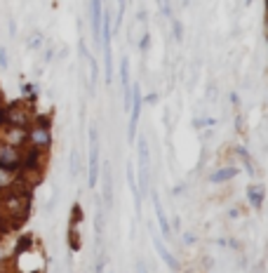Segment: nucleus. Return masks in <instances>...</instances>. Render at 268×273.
Returning <instances> with one entry per match:
<instances>
[{
	"label": "nucleus",
	"instance_id": "nucleus-1",
	"mask_svg": "<svg viewBox=\"0 0 268 273\" xmlns=\"http://www.w3.org/2000/svg\"><path fill=\"white\" fill-rule=\"evenodd\" d=\"M15 186L3 191V195H0V214L8 221H12V224H22L24 219L29 217V212H31V188L22 186V191H19Z\"/></svg>",
	"mask_w": 268,
	"mask_h": 273
},
{
	"label": "nucleus",
	"instance_id": "nucleus-2",
	"mask_svg": "<svg viewBox=\"0 0 268 273\" xmlns=\"http://www.w3.org/2000/svg\"><path fill=\"white\" fill-rule=\"evenodd\" d=\"M137 163H139V174H137V193L139 198H144L151 188V153H148V139L144 134L137 139Z\"/></svg>",
	"mask_w": 268,
	"mask_h": 273
},
{
	"label": "nucleus",
	"instance_id": "nucleus-3",
	"mask_svg": "<svg viewBox=\"0 0 268 273\" xmlns=\"http://www.w3.org/2000/svg\"><path fill=\"white\" fill-rule=\"evenodd\" d=\"M101 148H99V130L90 127V158H87V186L94 188L101 177Z\"/></svg>",
	"mask_w": 268,
	"mask_h": 273
},
{
	"label": "nucleus",
	"instance_id": "nucleus-4",
	"mask_svg": "<svg viewBox=\"0 0 268 273\" xmlns=\"http://www.w3.org/2000/svg\"><path fill=\"white\" fill-rule=\"evenodd\" d=\"M101 47H104V69H106V83L113 80V55H111V38H113V26H111V12L104 8L101 15Z\"/></svg>",
	"mask_w": 268,
	"mask_h": 273
},
{
	"label": "nucleus",
	"instance_id": "nucleus-5",
	"mask_svg": "<svg viewBox=\"0 0 268 273\" xmlns=\"http://www.w3.org/2000/svg\"><path fill=\"white\" fill-rule=\"evenodd\" d=\"M33 123V111L29 109L26 102H15L5 106V125H15V127H31Z\"/></svg>",
	"mask_w": 268,
	"mask_h": 273
},
{
	"label": "nucleus",
	"instance_id": "nucleus-6",
	"mask_svg": "<svg viewBox=\"0 0 268 273\" xmlns=\"http://www.w3.org/2000/svg\"><path fill=\"white\" fill-rule=\"evenodd\" d=\"M26 146L38 148V151H50L52 148V125H43V123H31L29 127V144Z\"/></svg>",
	"mask_w": 268,
	"mask_h": 273
},
{
	"label": "nucleus",
	"instance_id": "nucleus-7",
	"mask_svg": "<svg viewBox=\"0 0 268 273\" xmlns=\"http://www.w3.org/2000/svg\"><path fill=\"white\" fill-rule=\"evenodd\" d=\"M22 160H24V148H15L0 141V167L10 172H19L22 170Z\"/></svg>",
	"mask_w": 268,
	"mask_h": 273
},
{
	"label": "nucleus",
	"instance_id": "nucleus-8",
	"mask_svg": "<svg viewBox=\"0 0 268 273\" xmlns=\"http://www.w3.org/2000/svg\"><path fill=\"white\" fill-rule=\"evenodd\" d=\"M0 141H5L15 148H26L29 144V130L26 127H15V125H3L0 127Z\"/></svg>",
	"mask_w": 268,
	"mask_h": 273
},
{
	"label": "nucleus",
	"instance_id": "nucleus-9",
	"mask_svg": "<svg viewBox=\"0 0 268 273\" xmlns=\"http://www.w3.org/2000/svg\"><path fill=\"white\" fill-rule=\"evenodd\" d=\"M141 104H144V97H141V87L134 85L132 87V106H130V125H127V139H134L137 137V125H139V116H141Z\"/></svg>",
	"mask_w": 268,
	"mask_h": 273
},
{
	"label": "nucleus",
	"instance_id": "nucleus-10",
	"mask_svg": "<svg viewBox=\"0 0 268 273\" xmlns=\"http://www.w3.org/2000/svg\"><path fill=\"white\" fill-rule=\"evenodd\" d=\"M237 174H240L237 165H223V167H216L214 172H209L207 181H209V184H226V181L235 179Z\"/></svg>",
	"mask_w": 268,
	"mask_h": 273
},
{
	"label": "nucleus",
	"instance_id": "nucleus-11",
	"mask_svg": "<svg viewBox=\"0 0 268 273\" xmlns=\"http://www.w3.org/2000/svg\"><path fill=\"white\" fill-rule=\"evenodd\" d=\"M247 203L254 212H259L266 203V186L263 184H249L247 186Z\"/></svg>",
	"mask_w": 268,
	"mask_h": 273
},
{
	"label": "nucleus",
	"instance_id": "nucleus-12",
	"mask_svg": "<svg viewBox=\"0 0 268 273\" xmlns=\"http://www.w3.org/2000/svg\"><path fill=\"white\" fill-rule=\"evenodd\" d=\"M153 210H155V219H158V224H160V233L165 235V238H172V224H169L167 212L162 207L160 195L158 193H153Z\"/></svg>",
	"mask_w": 268,
	"mask_h": 273
},
{
	"label": "nucleus",
	"instance_id": "nucleus-13",
	"mask_svg": "<svg viewBox=\"0 0 268 273\" xmlns=\"http://www.w3.org/2000/svg\"><path fill=\"white\" fill-rule=\"evenodd\" d=\"M101 174L104 177H99V179H104V205L106 207H111V203H113V174H111V163H104V170H101Z\"/></svg>",
	"mask_w": 268,
	"mask_h": 273
},
{
	"label": "nucleus",
	"instance_id": "nucleus-14",
	"mask_svg": "<svg viewBox=\"0 0 268 273\" xmlns=\"http://www.w3.org/2000/svg\"><path fill=\"white\" fill-rule=\"evenodd\" d=\"M90 12H92V33H94V38L99 40L101 38V15H104V3H101V0H92Z\"/></svg>",
	"mask_w": 268,
	"mask_h": 273
},
{
	"label": "nucleus",
	"instance_id": "nucleus-15",
	"mask_svg": "<svg viewBox=\"0 0 268 273\" xmlns=\"http://www.w3.org/2000/svg\"><path fill=\"white\" fill-rule=\"evenodd\" d=\"M155 252H158L162 261H165V264H167L169 268H172V273H176L179 268H181V266H179V261L174 259V254H172V252H169L167 247H165V245L160 242V238H155Z\"/></svg>",
	"mask_w": 268,
	"mask_h": 273
},
{
	"label": "nucleus",
	"instance_id": "nucleus-16",
	"mask_svg": "<svg viewBox=\"0 0 268 273\" xmlns=\"http://www.w3.org/2000/svg\"><path fill=\"white\" fill-rule=\"evenodd\" d=\"M66 238H69V247L73 252H78L80 247H83V240H80V224H69V233H66Z\"/></svg>",
	"mask_w": 268,
	"mask_h": 273
},
{
	"label": "nucleus",
	"instance_id": "nucleus-17",
	"mask_svg": "<svg viewBox=\"0 0 268 273\" xmlns=\"http://www.w3.org/2000/svg\"><path fill=\"white\" fill-rule=\"evenodd\" d=\"M17 179H19V172H10V170H3V167H0V191L12 188L17 184Z\"/></svg>",
	"mask_w": 268,
	"mask_h": 273
},
{
	"label": "nucleus",
	"instance_id": "nucleus-18",
	"mask_svg": "<svg viewBox=\"0 0 268 273\" xmlns=\"http://www.w3.org/2000/svg\"><path fill=\"white\" fill-rule=\"evenodd\" d=\"M233 151H235L237 158L242 160V165H245V170L254 177V165H252V156H249V151H247L245 146H240V144H237V146H233Z\"/></svg>",
	"mask_w": 268,
	"mask_h": 273
},
{
	"label": "nucleus",
	"instance_id": "nucleus-19",
	"mask_svg": "<svg viewBox=\"0 0 268 273\" xmlns=\"http://www.w3.org/2000/svg\"><path fill=\"white\" fill-rule=\"evenodd\" d=\"M43 45H45V36L40 31H33L31 36H29V40H26V47L31 50V52H38V50H43Z\"/></svg>",
	"mask_w": 268,
	"mask_h": 273
},
{
	"label": "nucleus",
	"instance_id": "nucleus-20",
	"mask_svg": "<svg viewBox=\"0 0 268 273\" xmlns=\"http://www.w3.org/2000/svg\"><path fill=\"white\" fill-rule=\"evenodd\" d=\"M22 97H24V102H36V99H38V90H36V85H33V83H24Z\"/></svg>",
	"mask_w": 268,
	"mask_h": 273
},
{
	"label": "nucleus",
	"instance_id": "nucleus-21",
	"mask_svg": "<svg viewBox=\"0 0 268 273\" xmlns=\"http://www.w3.org/2000/svg\"><path fill=\"white\" fill-rule=\"evenodd\" d=\"M69 224H83V207H80V203H76L73 207H71V221Z\"/></svg>",
	"mask_w": 268,
	"mask_h": 273
},
{
	"label": "nucleus",
	"instance_id": "nucleus-22",
	"mask_svg": "<svg viewBox=\"0 0 268 273\" xmlns=\"http://www.w3.org/2000/svg\"><path fill=\"white\" fill-rule=\"evenodd\" d=\"M85 59H87V64H90V83L94 85V83H97V78H99V66H97V62H94L90 55L85 57Z\"/></svg>",
	"mask_w": 268,
	"mask_h": 273
},
{
	"label": "nucleus",
	"instance_id": "nucleus-23",
	"mask_svg": "<svg viewBox=\"0 0 268 273\" xmlns=\"http://www.w3.org/2000/svg\"><path fill=\"white\" fill-rule=\"evenodd\" d=\"M172 31H174V40H176V43H181V40H184V26H181V22H172Z\"/></svg>",
	"mask_w": 268,
	"mask_h": 273
},
{
	"label": "nucleus",
	"instance_id": "nucleus-24",
	"mask_svg": "<svg viewBox=\"0 0 268 273\" xmlns=\"http://www.w3.org/2000/svg\"><path fill=\"white\" fill-rule=\"evenodd\" d=\"M78 167H80V158H78V151L71 153V177H78Z\"/></svg>",
	"mask_w": 268,
	"mask_h": 273
},
{
	"label": "nucleus",
	"instance_id": "nucleus-25",
	"mask_svg": "<svg viewBox=\"0 0 268 273\" xmlns=\"http://www.w3.org/2000/svg\"><path fill=\"white\" fill-rule=\"evenodd\" d=\"M94 231H97V238H101V231H104V214H101V210L94 217Z\"/></svg>",
	"mask_w": 268,
	"mask_h": 273
},
{
	"label": "nucleus",
	"instance_id": "nucleus-26",
	"mask_svg": "<svg viewBox=\"0 0 268 273\" xmlns=\"http://www.w3.org/2000/svg\"><path fill=\"white\" fill-rule=\"evenodd\" d=\"M151 50V36L148 33H144L141 36V40H139V52H148Z\"/></svg>",
	"mask_w": 268,
	"mask_h": 273
},
{
	"label": "nucleus",
	"instance_id": "nucleus-27",
	"mask_svg": "<svg viewBox=\"0 0 268 273\" xmlns=\"http://www.w3.org/2000/svg\"><path fill=\"white\" fill-rule=\"evenodd\" d=\"M10 59H8V47H0V69H8Z\"/></svg>",
	"mask_w": 268,
	"mask_h": 273
},
{
	"label": "nucleus",
	"instance_id": "nucleus-28",
	"mask_svg": "<svg viewBox=\"0 0 268 273\" xmlns=\"http://www.w3.org/2000/svg\"><path fill=\"white\" fill-rule=\"evenodd\" d=\"M43 59H45V64H50L54 59V50H52V47H47V50H45V57H43Z\"/></svg>",
	"mask_w": 268,
	"mask_h": 273
},
{
	"label": "nucleus",
	"instance_id": "nucleus-29",
	"mask_svg": "<svg viewBox=\"0 0 268 273\" xmlns=\"http://www.w3.org/2000/svg\"><path fill=\"white\" fill-rule=\"evenodd\" d=\"M158 3H160V8H162V15L169 17V3L167 0H158Z\"/></svg>",
	"mask_w": 268,
	"mask_h": 273
},
{
	"label": "nucleus",
	"instance_id": "nucleus-30",
	"mask_svg": "<svg viewBox=\"0 0 268 273\" xmlns=\"http://www.w3.org/2000/svg\"><path fill=\"white\" fill-rule=\"evenodd\" d=\"M240 217V210H237V207H230L228 210V219H237Z\"/></svg>",
	"mask_w": 268,
	"mask_h": 273
},
{
	"label": "nucleus",
	"instance_id": "nucleus-31",
	"mask_svg": "<svg viewBox=\"0 0 268 273\" xmlns=\"http://www.w3.org/2000/svg\"><path fill=\"white\" fill-rule=\"evenodd\" d=\"M184 242H186V245H193V242H195V235H193V233H186V235H184Z\"/></svg>",
	"mask_w": 268,
	"mask_h": 273
},
{
	"label": "nucleus",
	"instance_id": "nucleus-32",
	"mask_svg": "<svg viewBox=\"0 0 268 273\" xmlns=\"http://www.w3.org/2000/svg\"><path fill=\"white\" fill-rule=\"evenodd\" d=\"M146 102H148V104H155V102H158V94H155V92H151V94H148V97H146Z\"/></svg>",
	"mask_w": 268,
	"mask_h": 273
},
{
	"label": "nucleus",
	"instance_id": "nucleus-33",
	"mask_svg": "<svg viewBox=\"0 0 268 273\" xmlns=\"http://www.w3.org/2000/svg\"><path fill=\"white\" fill-rule=\"evenodd\" d=\"M230 104H233V106H240V97H237L235 92L230 94Z\"/></svg>",
	"mask_w": 268,
	"mask_h": 273
},
{
	"label": "nucleus",
	"instance_id": "nucleus-34",
	"mask_svg": "<svg viewBox=\"0 0 268 273\" xmlns=\"http://www.w3.org/2000/svg\"><path fill=\"white\" fill-rule=\"evenodd\" d=\"M5 125V104H3V106H0V127Z\"/></svg>",
	"mask_w": 268,
	"mask_h": 273
},
{
	"label": "nucleus",
	"instance_id": "nucleus-35",
	"mask_svg": "<svg viewBox=\"0 0 268 273\" xmlns=\"http://www.w3.org/2000/svg\"><path fill=\"white\" fill-rule=\"evenodd\" d=\"M137 273H148V268H146V266L139 261V264H137Z\"/></svg>",
	"mask_w": 268,
	"mask_h": 273
},
{
	"label": "nucleus",
	"instance_id": "nucleus-36",
	"mask_svg": "<svg viewBox=\"0 0 268 273\" xmlns=\"http://www.w3.org/2000/svg\"><path fill=\"white\" fill-rule=\"evenodd\" d=\"M0 106H3V90H0Z\"/></svg>",
	"mask_w": 268,
	"mask_h": 273
},
{
	"label": "nucleus",
	"instance_id": "nucleus-37",
	"mask_svg": "<svg viewBox=\"0 0 268 273\" xmlns=\"http://www.w3.org/2000/svg\"><path fill=\"white\" fill-rule=\"evenodd\" d=\"M0 273H5V271H0Z\"/></svg>",
	"mask_w": 268,
	"mask_h": 273
}]
</instances>
